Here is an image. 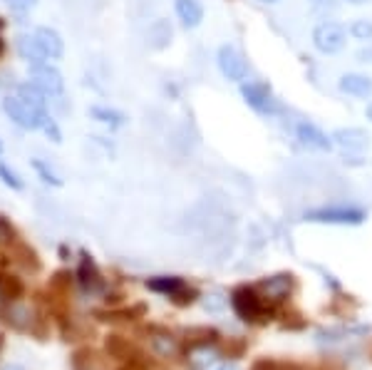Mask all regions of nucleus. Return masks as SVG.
Returning <instances> with one entry per match:
<instances>
[{"mask_svg": "<svg viewBox=\"0 0 372 370\" xmlns=\"http://www.w3.org/2000/svg\"><path fill=\"white\" fill-rule=\"evenodd\" d=\"M233 314L246 323H266L268 321V301L251 286H236L228 296Z\"/></svg>", "mask_w": 372, "mask_h": 370, "instance_id": "1", "label": "nucleus"}, {"mask_svg": "<svg viewBox=\"0 0 372 370\" xmlns=\"http://www.w3.org/2000/svg\"><path fill=\"white\" fill-rule=\"evenodd\" d=\"M308 221L316 224H340V226H358L368 219V214L358 206H321V209L306 211Z\"/></svg>", "mask_w": 372, "mask_h": 370, "instance_id": "2", "label": "nucleus"}, {"mask_svg": "<svg viewBox=\"0 0 372 370\" xmlns=\"http://www.w3.org/2000/svg\"><path fill=\"white\" fill-rule=\"evenodd\" d=\"M3 112L23 129H43V122L47 117L45 109H38V107L28 105V102H23L20 97H5Z\"/></svg>", "mask_w": 372, "mask_h": 370, "instance_id": "3", "label": "nucleus"}, {"mask_svg": "<svg viewBox=\"0 0 372 370\" xmlns=\"http://www.w3.org/2000/svg\"><path fill=\"white\" fill-rule=\"evenodd\" d=\"M313 45H316L318 53L323 55H335L348 45V30L340 23H318L316 30H313Z\"/></svg>", "mask_w": 372, "mask_h": 370, "instance_id": "4", "label": "nucleus"}, {"mask_svg": "<svg viewBox=\"0 0 372 370\" xmlns=\"http://www.w3.org/2000/svg\"><path fill=\"white\" fill-rule=\"evenodd\" d=\"M184 358H186L188 370H208L218 363V358H221V348L216 346V341L186 343Z\"/></svg>", "mask_w": 372, "mask_h": 370, "instance_id": "5", "label": "nucleus"}, {"mask_svg": "<svg viewBox=\"0 0 372 370\" xmlns=\"http://www.w3.org/2000/svg\"><path fill=\"white\" fill-rule=\"evenodd\" d=\"M146 336H149L151 351H154L159 358H164V361H176V358L184 353V346L179 343V338L171 336L166 328L151 326L149 331H146Z\"/></svg>", "mask_w": 372, "mask_h": 370, "instance_id": "6", "label": "nucleus"}, {"mask_svg": "<svg viewBox=\"0 0 372 370\" xmlns=\"http://www.w3.org/2000/svg\"><path fill=\"white\" fill-rule=\"evenodd\" d=\"M30 82L35 87H40L45 95H62V90H65V80H62L60 70L47 65V62H43V65H30Z\"/></svg>", "mask_w": 372, "mask_h": 370, "instance_id": "7", "label": "nucleus"}, {"mask_svg": "<svg viewBox=\"0 0 372 370\" xmlns=\"http://www.w3.org/2000/svg\"><path fill=\"white\" fill-rule=\"evenodd\" d=\"M218 70H221V75L231 82H243L246 75H248L243 55H241L236 48H231V45L218 48Z\"/></svg>", "mask_w": 372, "mask_h": 370, "instance_id": "8", "label": "nucleus"}, {"mask_svg": "<svg viewBox=\"0 0 372 370\" xmlns=\"http://www.w3.org/2000/svg\"><path fill=\"white\" fill-rule=\"evenodd\" d=\"M241 97L256 112H271L273 109V92L266 82H243L241 85Z\"/></svg>", "mask_w": 372, "mask_h": 370, "instance_id": "9", "label": "nucleus"}, {"mask_svg": "<svg viewBox=\"0 0 372 370\" xmlns=\"http://www.w3.org/2000/svg\"><path fill=\"white\" fill-rule=\"evenodd\" d=\"M293 289V276L291 274H278V276H271V279H263L258 284V294L263 296L266 301L271 304H281L291 296Z\"/></svg>", "mask_w": 372, "mask_h": 370, "instance_id": "10", "label": "nucleus"}, {"mask_svg": "<svg viewBox=\"0 0 372 370\" xmlns=\"http://www.w3.org/2000/svg\"><path fill=\"white\" fill-rule=\"evenodd\" d=\"M82 261H80V269H77V281H80L82 291H87V294H102L104 291V279L102 274H99L97 264L92 261V256L87 251L80 254Z\"/></svg>", "mask_w": 372, "mask_h": 370, "instance_id": "11", "label": "nucleus"}, {"mask_svg": "<svg viewBox=\"0 0 372 370\" xmlns=\"http://www.w3.org/2000/svg\"><path fill=\"white\" fill-rule=\"evenodd\" d=\"M296 134H298V139H301V144L303 147H308V149H318V152H330L333 149V137H328L326 132H323L321 127H316V124H311V122H301L296 127Z\"/></svg>", "mask_w": 372, "mask_h": 370, "instance_id": "12", "label": "nucleus"}, {"mask_svg": "<svg viewBox=\"0 0 372 370\" xmlns=\"http://www.w3.org/2000/svg\"><path fill=\"white\" fill-rule=\"evenodd\" d=\"M333 142L338 144V147L348 149V152H363L370 144V137L368 132L360 127H340L333 132Z\"/></svg>", "mask_w": 372, "mask_h": 370, "instance_id": "13", "label": "nucleus"}, {"mask_svg": "<svg viewBox=\"0 0 372 370\" xmlns=\"http://www.w3.org/2000/svg\"><path fill=\"white\" fill-rule=\"evenodd\" d=\"M338 85L345 95H353V97H358V100H368L372 95V77L360 75V72H348V75H343Z\"/></svg>", "mask_w": 372, "mask_h": 370, "instance_id": "14", "label": "nucleus"}, {"mask_svg": "<svg viewBox=\"0 0 372 370\" xmlns=\"http://www.w3.org/2000/svg\"><path fill=\"white\" fill-rule=\"evenodd\" d=\"M186 281L181 279V276H154V279L146 281V289L154 291V294H161L166 296V299H174V296H179L181 291L186 289Z\"/></svg>", "mask_w": 372, "mask_h": 370, "instance_id": "15", "label": "nucleus"}, {"mask_svg": "<svg viewBox=\"0 0 372 370\" xmlns=\"http://www.w3.org/2000/svg\"><path fill=\"white\" fill-rule=\"evenodd\" d=\"M15 48H18V55L23 57L25 62H30V65H43V62L50 60V57L45 55V50L40 48L35 33L33 35H20L18 43H15Z\"/></svg>", "mask_w": 372, "mask_h": 370, "instance_id": "16", "label": "nucleus"}, {"mask_svg": "<svg viewBox=\"0 0 372 370\" xmlns=\"http://www.w3.org/2000/svg\"><path fill=\"white\" fill-rule=\"evenodd\" d=\"M35 38H38L40 48L45 50V55L50 60H60L62 53H65V43H62V38L52 28H38L35 30Z\"/></svg>", "mask_w": 372, "mask_h": 370, "instance_id": "17", "label": "nucleus"}, {"mask_svg": "<svg viewBox=\"0 0 372 370\" xmlns=\"http://www.w3.org/2000/svg\"><path fill=\"white\" fill-rule=\"evenodd\" d=\"M174 8H176V15H179L184 28H198V25H201L203 8L198 0H176Z\"/></svg>", "mask_w": 372, "mask_h": 370, "instance_id": "18", "label": "nucleus"}, {"mask_svg": "<svg viewBox=\"0 0 372 370\" xmlns=\"http://www.w3.org/2000/svg\"><path fill=\"white\" fill-rule=\"evenodd\" d=\"M104 348H107L109 356L119 358V361H132V358L141 356V351H137V348H134L132 343H129L127 338H122V336H107Z\"/></svg>", "mask_w": 372, "mask_h": 370, "instance_id": "19", "label": "nucleus"}, {"mask_svg": "<svg viewBox=\"0 0 372 370\" xmlns=\"http://www.w3.org/2000/svg\"><path fill=\"white\" fill-rule=\"evenodd\" d=\"M146 314V306L139 304L134 306V309H122V311H97L99 321H137V318H141Z\"/></svg>", "mask_w": 372, "mask_h": 370, "instance_id": "20", "label": "nucleus"}, {"mask_svg": "<svg viewBox=\"0 0 372 370\" xmlns=\"http://www.w3.org/2000/svg\"><path fill=\"white\" fill-rule=\"evenodd\" d=\"M90 114H92V119H97V122H102V124H109V127H122V124L127 122V117H124L122 112L109 109V107H92Z\"/></svg>", "mask_w": 372, "mask_h": 370, "instance_id": "21", "label": "nucleus"}, {"mask_svg": "<svg viewBox=\"0 0 372 370\" xmlns=\"http://www.w3.org/2000/svg\"><path fill=\"white\" fill-rule=\"evenodd\" d=\"M18 97L23 102H28V105L38 107V109H45V92L40 90V87H35L33 82H28V85H20L18 87Z\"/></svg>", "mask_w": 372, "mask_h": 370, "instance_id": "22", "label": "nucleus"}, {"mask_svg": "<svg viewBox=\"0 0 372 370\" xmlns=\"http://www.w3.org/2000/svg\"><path fill=\"white\" fill-rule=\"evenodd\" d=\"M228 304H231V301H228L221 291H213V294L201 296V306L206 314H221V311H226Z\"/></svg>", "mask_w": 372, "mask_h": 370, "instance_id": "23", "label": "nucleus"}, {"mask_svg": "<svg viewBox=\"0 0 372 370\" xmlns=\"http://www.w3.org/2000/svg\"><path fill=\"white\" fill-rule=\"evenodd\" d=\"M3 289H5V296H8L10 304H15V301H20L25 296V284L18 279V276L3 274Z\"/></svg>", "mask_w": 372, "mask_h": 370, "instance_id": "24", "label": "nucleus"}, {"mask_svg": "<svg viewBox=\"0 0 372 370\" xmlns=\"http://www.w3.org/2000/svg\"><path fill=\"white\" fill-rule=\"evenodd\" d=\"M30 164H33V169L38 171V174H40V179H43L45 184H50V186H62V179L55 174V171L50 169V166L45 164L43 159H30Z\"/></svg>", "mask_w": 372, "mask_h": 370, "instance_id": "25", "label": "nucleus"}, {"mask_svg": "<svg viewBox=\"0 0 372 370\" xmlns=\"http://www.w3.org/2000/svg\"><path fill=\"white\" fill-rule=\"evenodd\" d=\"M350 35H353L355 40H363V43H368V40H372V20H355L353 25H350Z\"/></svg>", "mask_w": 372, "mask_h": 370, "instance_id": "26", "label": "nucleus"}, {"mask_svg": "<svg viewBox=\"0 0 372 370\" xmlns=\"http://www.w3.org/2000/svg\"><path fill=\"white\" fill-rule=\"evenodd\" d=\"M0 181H3L5 186H10V189H15V191L23 189V179H20V176L15 174V171L10 169L5 161H0Z\"/></svg>", "mask_w": 372, "mask_h": 370, "instance_id": "27", "label": "nucleus"}, {"mask_svg": "<svg viewBox=\"0 0 372 370\" xmlns=\"http://www.w3.org/2000/svg\"><path fill=\"white\" fill-rule=\"evenodd\" d=\"M15 229H13V224L8 221V219L3 216V214H0V244H3V246H10V244H18L15 241Z\"/></svg>", "mask_w": 372, "mask_h": 370, "instance_id": "28", "label": "nucleus"}, {"mask_svg": "<svg viewBox=\"0 0 372 370\" xmlns=\"http://www.w3.org/2000/svg\"><path fill=\"white\" fill-rule=\"evenodd\" d=\"M43 132H45L47 137H50L55 144H60V142H62V132H60V127H57V122L50 117V114H47L45 122H43Z\"/></svg>", "mask_w": 372, "mask_h": 370, "instance_id": "29", "label": "nucleus"}, {"mask_svg": "<svg viewBox=\"0 0 372 370\" xmlns=\"http://www.w3.org/2000/svg\"><path fill=\"white\" fill-rule=\"evenodd\" d=\"M5 3H8V8L13 10V13L25 15V13H30L35 5H38V0H5Z\"/></svg>", "mask_w": 372, "mask_h": 370, "instance_id": "30", "label": "nucleus"}, {"mask_svg": "<svg viewBox=\"0 0 372 370\" xmlns=\"http://www.w3.org/2000/svg\"><path fill=\"white\" fill-rule=\"evenodd\" d=\"M85 356H87V351H77L75 356H72V368L75 370H97L90 361L92 353H90V358H85Z\"/></svg>", "mask_w": 372, "mask_h": 370, "instance_id": "31", "label": "nucleus"}, {"mask_svg": "<svg viewBox=\"0 0 372 370\" xmlns=\"http://www.w3.org/2000/svg\"><path fill=\"white\" fill-rule=\"evenodd\" d=\"M10 306L8 296H5V289H3V274H0V316H5V309Z\"/></svg>", "mask_w": 372, "mask_h": 370, "instance_id": "32", "label": "nucleus"}, {"mask_svg": "<svg viewBox=\"0 0 372 370\" xmlns=\"http://www.w3.org/2000/svg\"><path fill=\"white\" fill-rule=\"evenodd\" d=\"M216 370H241V366L236 361H226V363H221Z\"/></svg>", "mask_w": 372, "mask_h": 370, "instance_id": "33", "label": "nucleus"}, {"mask_svg": "<svg viewBox=\"0 0 372 370\" xmlns=\"http://www.w3.org/2000/svg\"><path fill=\"white\" fill-rule=\"evenodd\" d=\"M3 370H25L23 366H15V363H10V366H5Z\"/></svg>", "mask_w": 372, "mask_h": 370, "instance_id": "34", "label": "nucleus"}, {"mask_svg": "<svg viewBox=\"0 0 372 370\" xmlns=\"http://www.w3.org/2000/svg\"><path fill=\"white\" fill-rule=\"evenodd\" d=\"M271 368H273V366H271V363H266V370H271ZM253 370H263V368H261V363H256Z\"/></svg>", "mask_w": 372, "mask_h": 370, "instance_id": "35", "label": "nucleus"}, {"mask_svg": "<svg viewBox=\"0 0 372 370\" xmlns=\"http://www.w3.org/2000/svg\"><path fill=\"white\" fill-rule=\"evenodd\" d=\"M365 114H368V119H370V122H372V102H370V105H368V109H365Z\"/></svg>", "mask_w": 372, "mask_h": 370, "instance_id": "36", "label": "nucleus"}, {"mask_svg": "<svg viewBox=\"0 0 372 370\" xmlns=\"http://www.w3.org/2000/svg\"><path fill=\"white\" fill-rule=\"evenodd\" d=\"M350 3H355V5H365V3H370V0H350Z\"/></svg>", "mask_w": 372, "mask_h": 370, "instance_id": "37", "label": "nucleus"}, {"mask_svg": "<svg viewBox=\"0 0 372 370\" xmlns=\"http://www.w3.org/2000/svg\"><path fill=\"white\" fill-rule=\"evenodd\" d=\"M3 346H5V336L0 333V351H3Z\"/></svg>", "mask_w": 372, "mask_h": 370, "instance_id": "38", "label": "nucleus"}, {"mask_svg": "<svg viewBox=\"0 0 372 370\" xmlns=\"http://www.w3.org/2000/svg\"><path fill=\"white\" fill-rule=\"evenodd\" d=\"M286 370H306V368H298V366H288Z\"/></svg>", "mask_w": 372, "mask_h": 370, "instance_id": "39", "label": "nucleus"}, {"mask_svg": "<svg viewBox=\"0 0 372 370\" xmlns=\"http://www.w3.org/2000/svg\"><path fill=\"white\" fill-rule=\"evenodd\" d=\"M261 3H276V0H261Z\"/></svg>", "mask_w": 372, "mask_h": 370, "instance_id": "40", "label": "nucleus"}, {"mask_svg": "<svg viewBox=\"0 0 372 370\" xmlns=\"http://www.w3.org/2000/svg\"><path fill=\"white\" fill-rule=\"evenodd\" d=\"M0 53H3V40H0Z\"/></svg>", "mask_w": 372, "mask_h": 370, "instance_id": "41", "label": "nucleus"}, {"mask_svg": "<svg viewBox=\"0 0 372 370\" xmlns=\"http://www.w3.org/2000/svg\"><path fill=\"white\" fill-rule=\"evenodd\" d=\"M0 154H3V144H0Z\"/></svg>", "mask_w": 372, "mask_h": 370, "instance_id": "42", "label": "nucleus"}]
</instances>
